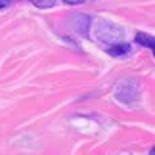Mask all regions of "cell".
<instances>
[{"label":"cell","mask_w":155,"mask_h":155,"mask_svg":"<svg viewBox=\"0 0 155 155\" xmlns=\"http://www.w3.org/2000/svg\"><path fill=\"white\" fill-rule=\"evenodd\" d=\"M123 37H124V31L117 23L107 21V19H100L96 23V38H98V42H102L104 46H111V44L121 42Z\"/></svg>","instance_id":"6da1fadb"},{"label":"cell","mask_w":155,"mask_h":155,"mask_svg":"<svg viewBox=\"0 0 155 155\" xmlns=\"http://www.w3.org/2000/svg\"><path fill=\"white\" fill-rule=\"evenodd\" d=\"M140 94H142V84L138 79H123V81H119V84L115 88V98L121 104H127V105L138 102Z\"/></svg>","instance_id":"7a4b0ae2"},{"label":"cell","mask_w":155,"mask_h":155,"mask_svg":"<svg viewBox=\"0 0 155 155\" xmlns=\"http://www.w3.org/2000/svg\"><path fill=\"white\" fill-rule=\"evenodd\" d=\"M90 25H92V17L90 15H86V14H75L73 15V29L79 35H82V37L88 35Z\"/></svg>","instance_id":"3957f363"},{"label":"cell","mask_w":155,"mask_h":155,"mask_svg":"<svg viewBox=\"0 0 155 155\" xmlns=\"http://www.w3.org/2000/svg\"><path fill=\"white\" fill-rule=\"evenodd\" d=\"M105 52L109 54L111 58H127V56H130V44H127V42H117V44L105 46Z\"/></svg>","instance_id":"277c9868"},{"label":"cell","mask_w":155,"mask_h":155,"mask_svg":"<svg viewBox=\"0 0 155 155\" xmlns=\"http://www.w3.org/2000/svg\"><path fill=\"white\" fill-rule=\"evenodd\" d=\"M136 40H138V44L147 46L150 50H153V48H155V42H153V37H151V35H146V33H136Z\"/></svg>","instance_id":"5b68a950"},{"label":"cell","mask_w":155,"mask_h":155,"mask_svg":"<svg viewBox=\"0 0 155 155\" xmlns=\"http://www.w3.org/2000/svg\"><path fill=\"white\" fill-rule=\"evenodd\" d=\"M31 4H35L37 8H52V6H56L58 0H29Z\"/></svg>","instance_id":"8992f818"},{"label":"cell","mask_w":155,"mask_h":155,"mask_svg":"<svg viewBox=\"0 0 155 155\" xmlns=\"http://www.w3.org/2000/svg\"><path fill=\"white\" fill-rule=\"evenodd\" d=\"M12 6V0H0V12L2 10H8Z\"/></svg>","instance_id":"52a82bcc"},{"label":"cell","mask_w":155,"mask_h":155,"mask_svg":"<svg viewBox=\"0 0 155 155\" xmlns=\"http://www.w3.org/2000/svg\"><path fill=\"white\" fill-rule=\"evenodd\" d=\"M65 4H69V6H79V4H82L84 0H63Z\"/></svg>","instance_id":"ba28073f"}]
</instances>
